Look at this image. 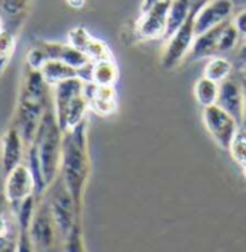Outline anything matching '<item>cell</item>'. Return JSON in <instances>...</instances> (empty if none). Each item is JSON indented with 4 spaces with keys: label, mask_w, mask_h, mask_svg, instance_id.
<instances>
[{
    "label": "cell",
    "mask_w": 246,
    "mask_h": 252,
    "mask_svg": "<svg viewBox=\"0 0 246 252\" xmlns=\"http://www.w3.org/2000/svg\"><path fill=\"white\" fill-rule=\"evenodd\" d=\"M62 135L64 132L57 122L55 113L47 110L28 152V165L35 178L38 196L58 178L62 157Z\"/></svg>",
    "instance_id": "1"
},
{
    "label": "cell",
    "mask_w": 246,
    "mask_h": 252,
    "mask_svg": "<svg viewBox=\"0 0 246 252\" xmlns=\"http://www.w3.org/2000/svg\"><path fill=\"white\" fill-rule=\"evenodd\" d=\"M87 124H81L68 129L62 135V157L60 174L73 196L77 216L81 219L84 189L90 171L89 148H87Z\"/></svg>",
    "instance_id": "2"
},
{
    "label": "cell",
    "mask_w": 246,
    "mask_h": 252,
    "mask_svg": "<svg viewBox=\"0 0 246 252\" xmlns=\"http://www.w3.org/2000/svg\"><path fill=\"white\" fill-rule=\"evenodd\" d=\"M201 3H194L190 16L187 21L180 26L171 36L168 38V42L165 45V50L162 54V67L165 70L175 68L193 48V44L196 41V15L200 9Z\"/></svg>",
    "instance_id": "3"
},
{
    "label": "cell",
    "mask_w": 246,
    "mask_h": 252,
    "mask_svg": "<svg viewBox=\"0 0 246 252\" xmlns=\"http://www.w3.org/2000/svg\"><path fill=\"white\" fill-rule=\"evenodd\" d=\"M203 124L206 126L209 135L212 139L220 147L221 150L229 151L233 139L239 133L241 125L235 121L233 116H230L220 106L212 104L207 107H203Z\"/></svg>",
    "instance_id": "4"
},
{
    "label": "cell",
    "mask_w": 246,
    "mask_h": 252,
    "mask_svg": "<svg viewBox=\"0 0 246 252\" xmlns=\"http://www.w3.org/2000/svg\"><path fill=\"white\" fill-rule=\"evenodd\" d=\"M171 0H156L142 9V13L135 25L136 36L141 41H155L165 36Z\"/></svg>",
    "instance_id": "5"
},
{
    "label": "cell",
    "mask_w": 246,
    "mask_h": 252,
    "mask_svg": "<svg viewBox=\"0 0 246 252\" xmlns=\"http://www.w3.org/2000/svg\"><path fill=\"white\" fill-rule=\"evenodd\" d=\"M4 183V199L9 203L12 212L18 209V206L24 202L26 197L36 193V184L33 174L29 165L19 164L15 170H12Z\"/></svg>",
    "instance_id": "6"
},
{
    "label": "cell",
    "mask_w": 246,
    "mask_h": 252,
    "mask_svg": "<svg viewBox=\"0 0 246 252\" xmlns=\"http://www.w3.org/2000/svg\"><path fill=\"white\" fill-rule=\"evenodd\" d=\"M57 227L51 213V207L48 203H38L36 212L31 225V241L32 248L38 251H48L54 245Z\"/></svg>",
    "instance_id": "7"
},
{
    "label": "cell",
    "mask_w": 246,
    "mask_h": 252,
    "mask_svg": "<svg viewBox=\"0 0 246 252\" xmlns=\"http://www.w3.org/2000/svg\"><path fill=\"white\" fill-rule=\"evenodd\" d=\"M233 9L235 6L232 0H212L201 4L196 15L197 35L229 21Z\"/></svg>",
    "instance_id": "8"
},
{
    "label": "cell",
    "mask_w": 246,
    "mask_h": 252,
    "mask_svg": "<svg viewBox=\"0 0 246 252\" xmlns=\"http://www.w3.org/2000/svg\"><path fill=\"white\" fill-rule=\"evenodd\" d=\"M84 96L92 109L98 116H110L118 110V93L115 86H98L86 81Z\"/></svg>",
    "instance_id": "9"
},
{
    "label": "cell",
    "mask_w": 246,
    "mask_h": 252,
    "mask_svg": "<svg viewBox=\"0 0 246 252\" xmlns=\"http://www.w3.org/2000/svg\"><path fill=\"white\" fill-rule=\"evenodd\" d=\"M84 86L86 81L81 77H74L68 78L65 81H61L55 86V94H54V113L57 118V122L61 129H64V122H65V115L67 110L71 104V101L84 93ZM64 132V130H62Z\"/></svg>",
    "instance_id": "10"
},
{
    "label": "cell",
    "mask_w": 246,
    "mask_h": 252,
    "mask_svg": "<svg viewBox=\"0 0 246 252\" xmlns=\"http://www.w3.org/2000/svg\"><path fill=\"white\" fill-rule=\"evenodd\" d=\"M244 87L242 83L232 80L230 77L220 83L217 104L221 109H224L230 116L235 118V121L242 125L244 121Z\"/></svg>",
    "instance_id": "11"
},
{
    "label": "cell",
    "mask_w": 246,
    "mask_h": 252,
    "mask_svg": "<svg viewBox=\"0 0 246 252\" xmlns=\"http://www.w3.org/2000/svg\"><path fill=\"white\" fill-rule=\"evenodd\" d=\"M25 141L16 127L9 129L1 141V171L6 177L19 164H22L25 152Z\"/></svg>",
    "instance_id": "12"
},
{
    "label": "cell",
    "mask_w": 246,
    "mask_h": 252,
    "mask_svg": "<svg viewBox=\"0 0 246 252\" xmlns=\"http://www.w3.org/2000/svg\"><path fill=\"white\" fill-rule=\"evenodd\" d=\"M227 22V21H226ZM226 22H223L220 25L215 26L200 35L196 36V41L193 44V48L190 51L188 57L191 60L197 58H204V57H212L215 54H217V45H219V39H220V33L223 28L226 25Z\"/></svg>",
    "instance_id": "13"
},
{
    "label": "cell",
    "mask_w": 246,
    "mask_h": 252,
    "mask_svg": "<svg viewBox=\"0 0 246 252\" xmlns=\"http://www.w3.org/2000/svg\"><path fill=\"white\" fill-rule=\"evenodd\" d=\"M41 73L45 78V81L49 86H57L61 81H65L68 78L74 77H81V71L74 68L71 65H68L64 61L60 60H49L44 64V67L41 68Z\"/></svg>",
    "instance_id": "14"
},
{
    "label": "cell",
    "mask_w": 246,
    "mask_h": 252,
    "mask_svg": "<svg viewBox=\"0 0 246 252\" xmlns=\"http://www.w3.org/2000/svg\"><path fill=\"white\" fill-rule=\"evenodd\" d=\"M119 78V71L115 60H103L92 63L90 81L98 86H115Z\"/></svg>",
    "instance_id": "15"
},
{
    "label": "cell",
    "mask_w": 246,
    "mask_h": 252,
    "mask_svg": "<svg viewBox=\"0 0 246 252\" xmlns=\"http://www.w3.org/2000/svg\"><path fill=\"white\" fill-rule=\"evenodd\" d=\"M191 3H193L191 0H171V6L168 10V21H167V32H165L167 38H170L187 21L193 9Z\"/></svg>",
    "instance_id": "16"
},
{
    "label": "cell",
    "mask_w": 246,
    "mask_h": 252,
    "mask_svg": "<svg viewBox=\"0 0 246 252\" xmlns=\"http://www.w3.org/2000/svg\"><path fill=\"white\" fill-rule=\"evenodd\" d=\"M219 90H220V83H216L204 76L198 78L194 86V96L197 103L201 107L216 104L219 97Z\"/></svg>",
    "instance_id": "17"
},
{
    "label": "cell",
    "mask_w": 246,
    "mask_h": 252,
    "mask_svg": "<svg viewBox=\"0 0 246 252\" xmlns=\"http://www.w3.org/2000/svg\"><path fill=\"white\" fill-rule=\"evenodd\" d=\"M232 64L226 60V58H221V57H215L212 58L206 67H204V77L216 81V83H221L224 80H227L230 74H232Z\"/></svg>",
    "instance_id": "18"
},
{
    "label": "cell",
    "mask_w": 246,
    "mask_h": 252,
    "mask_svg": "<svg viewBox=\"0 0 246 252\" xmlns=\"http://www.w3.org/2000/svg\"><path fill=\"white\" fill-rule=\"evenodd\" d=\"M16 48V33L10 28H3L0 31V74L9 65L12 55Z\"/></svg>",
    "instance_id": "19"
},
{
    "label": "cell",
    "mask_w": 246,
    "mask_h": 252,
    "mask_svg": "<svg viewBox=\"0 0 246 252\" xmlns=\"http://www.w3.org/2000/svg\"><path fill=\"white\" fill-rule=\"evenodd\" d=\"M239 31L233 22H226V25L223 28L220 33V39H219V45H217V51L219 52H227V51L233 50L239 41Z\"/></svg>",
    "instance_id": "20"
},
{
    "label": "cell",
    "mask_w": 246,
    "mask_h": 252,
    "mask_svg": "<svg viewBox=\"0 0 246 252\" xmlns=\"http://www.w3.org/2000/svg\"><path fill=\"white\" fill-rule=\"evenodd\" d=\"M84 54L89 57V60L92 63H96V61H103V60H115L113 54L110 48L97 38H92L90 44L87 45V48L84 51Z\"/></svg>",
    "instance_id": "21"
},
{
    "label": "cell",
    "mask_w": 246,
    "mask_h": 252,
    "mask_svg": "<svg viewBox=\"0 0 246 252\" xmlns=\"http://www.w3.org/2000/svg\"><path fill=\"white\" fill-rule=\"evenodd\" d=\"M92 38L93 36L90 35V32L84 26H75L68 32V44L73 45L77 50L83 51V52L86 51L87 45L90 44Z\"/></svg>",
    "instance_id": "22"
},
{
    "label": "cell",
    "mask_w": 246,
    "mask_h": 252,
    "mask_svg": "<svg viewBox=\"0 0 246 252\" xmlns=\"http://www.w3.org/2000/svg\"><path fill=\"white\" fill-rule=\"evenodd\" d=\"M47 61H48L47 54L39 42L35 47H32L26 54V65L32 70H41Z\"/></svg>",
    "instance_id": "23"
},
{
    "label": "cell",
    "mask_w": 246,
    "mask_h": 252,
    "mask_svg": "<svg viewBox=\"0 0 246 252\" xmlns=\"http://www.w3.org/2000/svg\"><path fill=\"white\" fill-rule=\"evenodd\" d=\"M230 154L232 158L242 167L246 164V138L242 132H239L236 135V138L233 139L232 145H230Z\"/></svg>",
    "instance_id": "24"
},
{
    "label": "cell",
    "mask_w": 246,
    "mask_h": 252,
    "mask_svg": "<svg viewBox=\"0 0 246 252\" xmlns=\"http://www.w3.org/2000/svg\"><path fill=\"white\" fill-rule=\"evenodd\" d=\"M10 235V220L6 210L0 206V248L7 247V239Z\"/></svg>",
    "instance_id": "25"
},
{
    "label": "cell",
    "mask_w": 246,
    "mask_h": 252,
    "mask_svg": "<svg viewBox=\"0 0 246 252\" xmlns=\"http://www.w3.org/2000/svg\"><path fill=\"white\" fill-rule=\"evenodd\" d=\"M233 24L236 25L238 31H239V33H241V35H245L246 36V9L245 10H242L241 13H238V15H236V18H235Z\"/></svg>",
    "instance_id": "26"
},
{
    "label": "cell",
    "mask_w": 246,
    "mask_h": 252,
    "mask_svg": "<svg viewBox=\"0 0 246 252\" xmlns=\"http://www.w3.org/2000/svg\"><path fill=\"white\" fill-rule=\"evenodd\" d=\"M242 87H244V97H245V101H244V121H242V130H246V78H242Z\"/></svg>",
    "instance_id": "27"
},
{
    "label": "cell",
    "mask_w": 246,
    "mask_h": 252,
    "mask_svg": "<svg viewBox=\"0 0 246 252\" xmlns=\"http://www.w3.org/2000/svg\"><path fill=\"white\" fill-rule=\"evenodd\" d=\"M65 3L70 6V7H73V9H83L84 6H86V0H65Z\"/></svg>",
    "instance_id": "28"
},
{
    "label": "cell",
    "mask_w": 246,
    "mask_h": 252,
    "mask_svg": "<svg viewBox=\"0 0 246 252\" xmlns=\"http://www.w3.org/2000/svg\"><path fill=\"white\" fill-rule=\"evenodd\" d=\"M239 58L246 63V44L242 47V48H241V51H239Z\"/></svg>",
    "instance_id": "29"
},
{
    "label": "cell",
    "mask_w": 246,
    "mask_h": 252,
    "mask_svg": "<svg viewBox=\"0 0 246 252\" xmlns=\"http://www.w3.org/2000/svg\"><path fill=\"white\" fill-rule=\"evenodd\" d=\"M4 28V21H3V16H1V13H0V31Z\"/></svg>",
    "instance_id": "30"
},
{
    "label": "cell",
    "mask_w": 246,
    "mask_h": 252,
    "mask_svg": "<svg viewBox=\"0 0 246 252\" xmlns=\"http://www.w3.org/2000/svg\"><path fill=\"white\" fill-rule=\"evenodd\" d=\"M191 1H193V3H203L204 0H191Z\"/></svg>",
    "instance_id": "31"
},
{
    "label": "cell",
    "mask_w": 246,
    "mask_h": 252,
    "mask_svg": "<svg viewBox=\"0 0 246 252\" xmlns=\"http://www.w3.org/2000/svg\"><path fill=\"white\" fill-rule=\"evenodd\" d=\"M242 168H244V173H245V176H246V164L245 165H242Z\"/></svg>",
    "instance_id": "32"
},
{
    "label": "cell",
    "mask_w": 246,
    "mask_h": 252,
    "mask_svg": "<svg viewBox=\"0 0 246 252\" xmlns=\"http://www.w3.org/2000/svg\"><path fill=\"white\" fill-rule=\"evenodd\" d=\"M242 133H244V135H245V138H246V130H242Z\"/></svg>",
    "instance_id": "33"
},
{
    "label": "cell",
    "mask_w": 246,
    "mask_h": 252,
    "mask_svg": "<svg viewBox=\"0 0 246 252\" xmlns=\"http://www.w3.org/2000/svg\"><path fill=\"white\" fill-rule=\"evenodd\" d=\"M22 1H29V0H22Z\"/></svg>",
    "instance_id": "34"
}]
</instances>
